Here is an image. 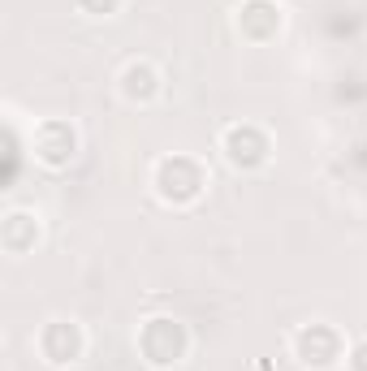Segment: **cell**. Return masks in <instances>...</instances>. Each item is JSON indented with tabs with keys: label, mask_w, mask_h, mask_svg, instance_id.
Returning a JSON list of instances; mask_svg holds the SVG:
<instances>
[{
	"label": "cell",
	"mask_w": 367,
	"mask_h": 371,
	"mask_svg": "<svg viewBox=\"0 0 367 371\" xmlns=\"http://www.w3.org/2000/svg\"><path fill=\"white\" fill-rule=\"evenodd\" d=\"M354 371H367V346L354 350Z\"/></svg>",
	"instance_id": "obj_1"
}]
</instances>
